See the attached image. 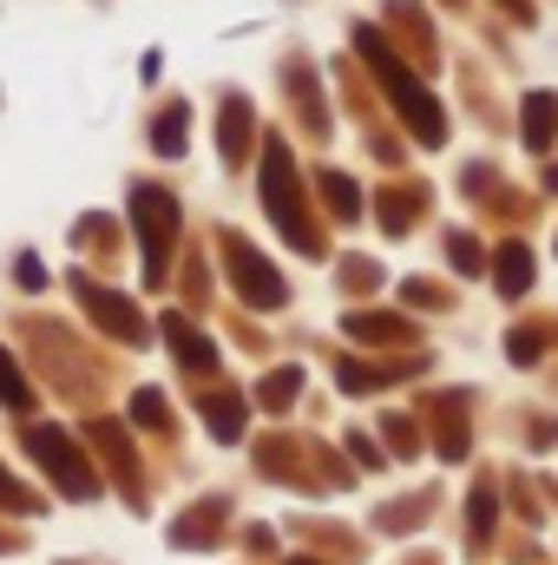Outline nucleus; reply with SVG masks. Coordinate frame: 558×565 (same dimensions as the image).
Returning <instances> with one entry per match:
<instances>
[{
    "label": "nucleus",
    "instance_id": "nucleus-1",
    "mask_svg": "<svg viewBox=\"0 0 558 565\" xmlns=\"http://www.w3.org/2000/svg\"><path fill=\"white\" fill-rule=\"evenodd\" d=\"M355 46H362V60L375 66V79L388 86V106L408 119V132H415L420 145H447V119H440V106H433V93L420 86L415 73L388 53V40L375 33V26H355Z\"/></svg>",
    "mask_w": 558,
    "mask_h": 565
},
{
    "label": "nucleus",
    "instance_id": "nucleus-2",
    "mask_svg": "<svg viewBox=\"0 0 558 565\" xmlns=\"http://www.w3.org/2000/svg\"><path fill=\"white\" fill-rule=\"evenodd\" d=\"M264 204L277 217V231L302 250V257H322V231L302 217V184H296V164L282 145H264Z\"/></svg>",
    "mask_w": 558,
    "mask_h": 565
},
{
    "label": "nucleus",
    "instance_id": "nucleus-3",
    "mask_svg": "<svg viewBox=\"0 0 558 565\" xmlns=\"http://www.w3.org/2000/svg\"><path fill=\"white\" fill-rule=\"evenodd\" d=\"M132 217H139V244H144V277L158 282L171 270V250H178V198L171 191H132Z\"/></svg>",
    "mask_w": 558,
    "mask_h": 565
},
{
    "label": "nucleus",
    "instance_id": "nucleus-4",
    "mask_svg": "<svg viewBox=\"0 0 558 565\" xmlns=\"http://www.w3.org/2000/svg\"><path fill=\"white\" fill-rule=\"evenodd\" d=\"M26 447L40 454V467L60 480V493H66V500H93V493H99V473L86 467V454L73 447V434H66V427H26Z\"/></svg>",
    "mask_w": 558,
    "mask_h": 565
},
{
    "label": "nucleus",
    "instance_id": "nucleus-5",
    "mask_svg": "<svg viewBox=\"0 0 558 565\" xmlns=\"http://www.w3.org/2000/svg\"><path fill=\"white\" fill-rule=\"evenodd\" d=\"M224 264H230V277H237V289H244V302H257V309H282V277L244 244V237H224Z\"/></svg>",
    "mask_w": 558,
    "mask_h": 565
},
{
    "label": "nucleus",
    "instance_id": "nucleus-6",
    "mask_svg": "<svg viewBox=\"0 0 558 565\" xmlns=\"http://www.w3.org/2000/svg\"><path fill=\"white\" fill-rule=\"evenodd\" d=\"M73 289L86 296V309H93V322H99V329H112L119 342H144V316L126 302V296H112V289H99V282H86V277L73 282Z\"/></svg>",
    "mask_w": 558,
    "mask_h": 565
},
{
    "label": "nucleus",
    "instance_id": "nucleus-7",
    "mask_svg": "<svg viewBox=\"0 0 558 565\" xmlns=\"http://www.w3.org/2000/svg\"><path fill=\"white\" fill-rule=\"evenodd\" d=\"M158 329L171 335V349H178V362H184V369H217V349H211V335H197V329H191V316H178V309H171Z\"/></svg>",
    "mask_w": 558,
    "mask_h": 565
},
{
    "label": "nucleus",
    "instance_id": "nucleus-8",
    "mask_svg": "<svg viewBox=\"0 0 558 565\" xmlns=\"http://www.w3.org/2000/svg\"><path fill=\"white\" fill-rule=\"evenodd\" d=\"M519 132H526L533 151L552 145V132H558V99L552 93H526V106H519Z\"/></svg>",
    "mask_w": 558,
    "mask_h": 565
},
{
    "label": "nucleus",
    "instance_id": "nucleus-9",
    "mask_svg": "<svg viewBox=\"0 0 558 565\" xmlns=\"http://www.w3.org/2000/svg\"><path fill=\"white\" fill-rule=\"evenodd\" d=\"M250 151V99H224V158L237 164Z\"/></svg>",
    "mask_w": 558,
    "mask_h": 565
},
{
    "label": "nucleus",
    "instance_id": "nucleus-10",
    "mask_svg": "<svg viewBox=\"0 0 558 565\" xmlns=\"http://www.w3.org/2000/svg\"><path fill=\"white\" fill-rule=\"evenodd\" d=\"M500 289H506V296H526V289H533V257H526V244H506V250H500Z\"/></svg>",
    "mask_w": 558,
    "mask_h": 565
},
{
    "label": "nucleus",
    "instance_id": "nucleus-11",
    "mask_svg": "<svg viewBox=\"0 0 558 565\" xmlns=\"http://www.w3.org/2000/svg\"><path fill=\"white\" fill-rule=\"evenodd\" d=\"M204 427H211L217 440H237V434H244V408H237L230 395H211V402H204Z\"/></svg>",
    "mask_w": 558,
    "mask_h": 565
},
{
    "label": "nucleus",
    "instance_id": "nucleus-12",
    "mask_svg": "<svg viewBox=\"0 0 558 565\" xmlns=\"http://www.w3.org/2000/svg\"><path fill=\"white\" fill-rule=\"evenodd\" d=\"M184 126H191V113H184V106H164V119L151 126V139H158L164 158H184Z\"/></svg>",
    "mask_w": 558,
    "mask_h": 565
},
{
    "label": "nucleus",
    "instance_id": "nucleus-13",
    "mask_svg": "<svg viewBox=\"0 0 558 565\" xmlns=\"http://www.w3.org/2000/svg\"><path fill=\"white\" fill-rule=\"evenodd\" d=\"M348 335H362V342H401L408 322H395V316H348Z\"/></svg>",
    "mask_w": 558,
    "mask_h": 565
},
{
    "label": "nucleus",
    "instance_id": "nucleus-14",
    "mask_svg": "<svg viewBox=\"0 0 558 565\" xmlns=\"http://www.w3.org/2000/svg\"><path fill=\"white\" fill-rule=\"evenodd\" d=\"M0 402H7L13 415H26V408H33V388L20 382V369H13V355H7V349H0Z\"/></svg>",
    "mask_w": 558,
    "mask_h": 565
},
{
    "label": "nucleus",
    "instance_id": "nucleus-15",
    "mask_svg": "<svg viewBox=\"0 0 558 565\" xmlns=\"http://www.w3.org/2000/svg\"><path fill=\"white\" fill-rule=\"evenodd\" d=\"M322 191H329V211H335V217H355V211H362V191H355L342 171H322Z\"/></svg>",
    "mask_w": 558,
    "mask_h": 565
},
{
    "label": "nucleus",
    "instance_id": "nucleus-16",
    "mask_svg": "<svg viewBox=\"0 0 558 565\" xmlns=\"http://www.w3.org/2000/svg\"><path fill=\"white\" fill-rule=\"evenodd\" d=\"M296 388H302V369H277L257 395H264V408H289V402H296Z\"/></svg>",
    "mask_w": 558,
    "mask_h": 565
},
{
    "label": "nucleus",
    "instance_id": "nucleus-17",
    "mask_svg": "<svg viewBox=\"0 0 558 565\" xmlns=\"http://www.w3.org/2000/svg\"><path fill=\"white\" fill-rule=\"evenodd\" d=\"M408 217H415V191H388L382 198V224L388 231H408Z\"/></svg>",
    "mask_w": 558,
    "mask_h": 565
},
{
    "label": "nucleus",
    "instance_id": "nucleus-18",
    "mask_svg": "<svg viewBox=\"0 0 558 565\" xmlns=\"http://www.w3.org/2000/svg\"><path fill=\"white\" fill-rule=\"evenodd\" d=\"M466 533H473V540H486V533H493V493H486V487L466 500Z\"/></svg>",
    "mask_w": 558,
    "mask_h": 565
},
{
    "label": "nucleus",
    "instance_id": "nucleus-19",
    "mask_svg": "<svg viewBox=\"0 0 558 565\" xmlns=\"http://www.w3.org/2000/svg\"><path fill=\"white\" fill-rule=\"evenodd\" d=\"M388 382V369H362V362H342V388L348 395H362V388H382Z\"/></svg>",
    "mask_w": 558,
    "mask_h": 565
},
{
    "label": "nucleus",
    "instance_id": "nucleus-20",
    "mask_svg": "<svg viewBox=\"0 0 558 565\" xmlns=\"http://www.w3.org/2000/svg\"><path fill=\"white\" fill-rule=\"evenodd\" d=\"M132 422H139V427H164V395H158V388H139V402H132Z\"/></svg>",
    "mask_w": 558,
    "mask_h": 565
},
{
    "label": "nucleus",
    "instance_id": "nucleus-21",
    "mask_svg": "<svg viewBox=\"0 0 558 565\" xmlns=\"http://www.w3.org/2000/svg\"><path fill=\"white\" fill-rule=\"evenodd\" d=\"M0 500H7L13 513H40V500H33V493H26L20 480H7V473H0Z\"/></svg>",
    "mask_w": 558,
    "mask_h": 565
},
{
    "label": "nucleus",
    "instance_id": "nucleus-22",
    "mask_svg": "<svg viewBox=\"0 0 558 565\" xmlns=\"http://www.w3.org/2000/svg\"><path fill=\"white\" fill-rule=\"evenodd\" d=\"M447 250H453V270H480V244L473 237H453Z\"/></svg>",
    "mask_w": 558,
    "mask_h": 565
},
{
    "label": "nucleus",
    "instance_id": "nucleus-23",
    "mask_svg": "<svg viewBox=\"0 0 558 565\" xmlns=\"http://www.w3.org/2000/svg\"><path fill=\"white\" fill-rule=\"evenodd\" d=\"M348 447H355V454H362V460H368V467H388V460H382V447H375V440H368V434H355V440H348Z\"/></svg>",
    "mask_w": 558,
    "mask_h": 565
},
{
    "label": "nucleus",
    "instance_id": "nucleus-24",
    "mask_svg": "<svg viewBox=\"0 0 558 565\" xmlns=\"http://www.w3.org/2000/svg\"><path fill=\"white\" fill-rule=\"evenodd\" d=\"M388 440H395L401 454H415V427H408V422H388Z\"/></svg>",
    "mask_w": 558,
    "mask_h": 565
},
{
    "label": "nucleus",
    "instance_id": "nucleus-25",
    "mask_svg": "<svg viewBox=\"0 0 558 565\" xmlns=\"http://www.w3.org/2000/svg\"><path fill=\"white\" fill-rule=\"evenodd\" d=\"M20 282H26V289H40V282H46V270H40V257H20Z\"/></svg>",
    "mask_w": 558,
    "mask_h": 565
},
{
    "label": "nucleus",
    "instance_id": "nucleus-26",
    "mask_svg": "<svg viewBox=\"0 0 558 565\" xmlns=\"http://www.w3.org/2000/svg\"><path fill=\"white\" fill-rule=\"evenodd\" d=\"M506 7H513V13H519V7H526V0H506Z\"/></svg>",
    "mask_w": 558,
    "mask_h": 565
},
{
    "label": "nucleus",
    "instance_id": "nucleus-27",
    "mask_svg": "<svg viewBox=\"0 0 558 565\" xmlns=\"http://www.w3.org/2000/svg\"><path fill=\"white\" fill-rule=\"evenodd\" d=\"M296 565H302V559H296Z\"/></svg>",
    "mask_w": 558,
    "mask_h": 565
}]
</instances>
